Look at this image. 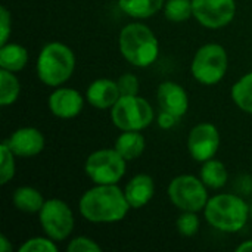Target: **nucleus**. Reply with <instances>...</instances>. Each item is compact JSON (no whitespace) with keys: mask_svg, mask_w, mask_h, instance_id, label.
I'll return each instance as SVG.
<instances>
[{"mask_svg":"<svg viewBox=\"0 0 252 252\" xmlns=\"http://www.w3.org/2000/svg\"><path fill=\"white\" fill-rule=\"evenodd\" d=\"M21 93V84L15 72L0 69V105L9 106L15 103Z\"/></svg>","mask_w":252,"mask_h":252,"instance_id":"obj_23","label":"nucleus"},{"mask_svg":"<svg viewBox=\"0 0 252 252\" xmlns=\"http://www.w3.org/2000/svg\"><path fill=\"white\" fill-rule=\"evenodd\" d=\"M49 109L50 112L62 120L75 118L81 114L84 108L83 94L71 87H56L49 96Z\"/></svg>","mask_w":252,"mask_h":252,"instance_id":"obj_12","label":"nucleus"},{"mask_svg":"<svg viewBox=\"0 0 252 252\" xmlns=\"http://www.w3.org/2000/svg\"><path fill=\"white\" fill-rule=\"evenodd\" d=\"M4 142L9 145L12 152L19 158L35 157L46 146V139L43 133L34 127H21L15 130Z\"/></svg>","mask_w":252,"mask_h":252,"instance_id":"obj_13","label":"nucleus"},{"mask_svg":"<svg viewBox=\"0 0 252 252\" xmlns=\"http://www.w3.org/2000/svg\"><path fill=\"white\" fill-rule=\"evenodd\" d=\"M118 89L121 96H134L139 94V78L134 74L126 72L118 78Z\"/></svg>","mask_w":252,"mask_h":252,"instance_id":"obj_29","label":"nucleus"},{"mask_svg":"<svg viewBox=\"0 0 252 252\" xmlns=\"http://www.w3.org/2000/svg\"><path fill=\"white\" fill-rule=\"evenodd\" d=\"M58 245L56 241L50 239L49 236H35L27 239L19 248L18 252H56Z\"/></svg>","mask_w":252,"mask_h":252,"instance_id":"obj_27","label":"nucleus"},{"mask_svg":"<svg viewBox=\"0 0 252 252\" xmlns=\"http://www.w3.org/2000/svg\"><path fill=\"white\" fill-rule=\"evenodd\" d=\"M233 103L244 112L252 115V71L242 75L230 90Z\"/></svg>","mask_w":252,"mask_h":252,"instance_id":"obj_22","label":"nucleus"},{"mask_svg":"<svg viewBox=\"0 0 252 252\" xmlns=\"http://www.w3.org/2000/svg\"><path fill=\"white\" fill-rule=\"evenodd\" d=\"M127 170V159L115 149H97L92 152L84 171L94 185H118Z\"/></svg>","mask_w":252,"mask_h":252,"instance_id":"obj_7","label":"nucleus"},{"mask_svg":"<svg viewBox=\"0 0 252 252\" xmlns=\"http://www.w3.org/2000/svg\"><path fill=\"white\" fill-rule=\"evenodd\" d=\"M157 100L161 111H167L177 118L186 115L189 109L188 92L176 81H162L157 90Z\"/></svg>","mask_w":252,"mask_h":252,"instance_id":"obj_14","label":"nucleus"},{"mask_svg":"<svg viewBox=\"0 0 252 252\" xmlns=\"http://www.w3.org/2000/svg\"><path fill=\"white\" fill-rule=\"evenodd\" d=\"M193 18L205 28L219 30L236 16V0H192Z\"/></svg>","mask_w":252,"mask_h":252,"instance_id":"obj_10","label":"nucleus"},{"mask_svg":"<svg viewBox=\"0 0 252 252\" xmlns=\"http://www.w3.org/2000/svg\"><path fill=\"white\" fill-rule=\"evenodd\" d=\"M126 198L131 208L139 210L148 205L155 195V183L149 174H136L130 179L124 189Z\"/></svg>","mask_w":252,"mask_h":252,"instance_id":"obj_16","label":"nucleus"},{"mask_svg":"<svg viewBox=\"0 0 252 252\" xmlns=\"http://www.w3.org/2000/svg\"><path fill=\"white\" fill-rule=\"evenodd\" d=\"M38 80L49 87H59L66 83L75 69V55L72 49L61 41L44 44L35 63Z\"/></svg>","mask_w":252,"mask_h":252,"instance_id":"obj_4","label":"nucleus"},{"mask_svg":"<svg viewBox=\"0 0 252 252\" xmlns=\"http://www.w3.org/2000/svg\"><path fill=\"white\" fill-rule=\"evenodd\" d=\"M0 251L1 252L12 251V244L9 242V239L6 238V235H0Z\"/></svg>","mask_w":252,"mask_h":252,"instance_id":"obj_32","label":"nucleus"},{"mask_svg":"<svg viewBox=\"0 0 252 252\" xmlns=\"http://www.w3.org/2000/svg\"><path fill=\"white\" fill-rule=\"evenodd\" d=\"M12 32V15L6 6H0V46L9 41Z\"/></svg>","mask_w":252,"mask_h":252,"instance_id":"obj_30","label":"nucleus"},{"mask_svg":"<svg viewBox=\"0 0 252 252\" xmlns=\"http://www.w3.org/2000/svg\"><path fill=\"white\" fill-rule=\"evenodd\" d=\"M121 97L118 83L111 78H97L87 87L86 99L97 109H111Z\"/></svg>","mask_w":252,"mask_h":252,"instance_id":"obj_15","label":"nucleus"},{"mask_svg":"<svg viewBox=\"0 0 252 252\" xmlns=\"http://www.w3.org/2000/svg\"><path fill=\"white\" fill-rule=\"evenodd\" d=\"M204 217L214 229L224 233H236L247 226L250 207L239 195L219 193L208 199Z\"/></svg>","mask_w":252,"mask_h":252,"instance_id":"obj_3","label":"nucleus"},{"mask_svg":"<svg viewBox=\"0 0 252 252\" xmlns=\"http://www.w3.org/2000/svg\"><path fill=\"white\" fill-rule=\"evenodd\" d=\"M199 177L204 182V185L208 189H221L226 186L229 174H227V168L226 165L219 161V159H208L205 162H202L201 171H199Z\"/></svg>","mask_w":252,"mask_h":252,"instance_id":"obj_21","label":"nucleus"},{"mask_svg":"<svg viewBox=\"0 0 252 252\" xmlns=\"http://www.w3.org/2000/svg\"><path fill=\"white\" fill-rule=\"evenodd\" d=\"M250 219H251V220H252V204H251V205H250Z\"/></svg>","mask_w":252,"mask_h":252,"instance_id":"obj_34","label":"nucleus"},{"mask_svg":"<svg viewBox=\"0 0 252 252\" xmlns=\"http://www.w3.org/2000/svg\"><path fill=\"white\" fill-rule=\"evenodd\" d=\"M199 226H201V220L198 217V213L193 211H183L176 221V227L179 233L186 238L195 236L199 230Z\"/></svg>","mask_w":252,"mask_h":252,"instance_id":"obj_26","label":"nucleus"},{"mask_svg":"<svg viewBox=\"0 0 252 252\" xmlns=\"http://www.w3.org/2000/svg\"><path fill=\"white\" fill-rule=\"evenodd\" d=\"M208 188L201 177L192 174H180L168 185V198L180 211H204L208 202Z\"/></svg>","mask_w":252,"mask_h":252,"instance_id":"obj_8","label":"nucleus"},{"mask_svg":"<svg viewBox=\"0 0 252 252\" xmlns=\"http://www.w3.org/2000/svg\"><path fill=\"white\" fill-rule=\"evenodd\" d=\"M238 252H252V239L242 242L239 247H236Z\"/></svg>","mask_w":252,"mask_h":252,"instance_id":"obj_33","label":"nucleus"},{"mask_svg":"<svg viewBox=\"0 0 252 252\" xmlns=\"http://www.w3.org/2000/svg\"><path fill=\"white\" fill-rule=\"evenodd\" d=\"M229 66V58L226 49L219 43H207L201 46L190 65L193 78L204 86H214L220 83Z\"/></svg>","mask_w":252,"mask_h":252,"instance_id":"obj_5","label":"nucleus"},{"mask_svg":"<svg viewBox=\"0 0 252 252\" xmlns=\"http://www.w3.org/2000/svg\"><path fill=\"white\" fill-rule=\"evenodd\" d=\"M12 202L16 210H19L22 213L34 214L41 210V207L44 205L46 201H44L43 195L35 188L19 186L18 189H15V192L12 195Z\"/></svg>","mask_w":252,"mask_h":252,"instance_id":"obj_19","label":"nucleus"},{"mask_svg":"<svg viewBox=\"0 0 252 252\" xmlns=\"http://www.w3.org/2000/svg\"><path fill=\"white\" fill-rule=\"evenodd\" d=\"M177 121H179V118H177L176 115L167 112V111H161V112L158 114V118H157V123H158V126H159L162 130H170V128H173V127L177 124Z\"/></svg>","mask_w":252,"mask_h":252,"instance_id":"obj_31","label":"nucleus"},{"mask_svg":"<svg viewBox=\"0 0 252 252\" xmlns=\"http://www.w3.org/2000/svg\"><path fill=\"white\" fill-rule=\"evenodd\" d=\"M118 47L123 58L137 68L151 66L159 55V43L155 32L142 22H130L123 27Z\"/></svg>","mask_w":252,"mask_h":252,"instance_id":"obj_2","label":"nucleus"},{"mask_svg":"<svg viewBox=\"0 0 252 252\" xmlns=\"http://www.w3.org/2000/svg\"><path fill=\"white\" fill-rule=\"evenodd\" d=\"M164 15L171 22H185L193 16L192 0H167L164 4Z\"/></svg>","mask_w":252,"mask_h":252,"instance_id":"obj_24","label":"nucleus"},{"mask_svg":"<svg viewBox=\"0 0 252 252\" xmlns=\"http://www.w3.org/2000/svg\"><path fill=\"white\" fill-rule=\"evenodd\" d=\"M220 146V133L213 123L196 124L188 137V151L198 162H205L216 157Z\"/></svg>","mask_w":252,"mask_h":252,"instance_id":"obj_11","label":"nucleus"},{"mask_svg":"<svg viewBox=\"0 0 252 252\" xmlns=\"http://www.w3.org/2000/svg\"><path fill=\"white\" fill-rule=\"evenodd\" d=\"M28 63V50L18 44L7 41L0 46V69H6L10 72L22 71Z\"/></svg>","mask_w":252,"mask_h":252,"instance_id":"obj_17","label":"nucleus"},{"mask_svg":"<svg viewBox=\"0 0 252 252\" xmlns=\"http://www.w3.org/2000/svg\"><path fill=\"white\" fill-rule=\"evenodd\" d=\"M68 252H100L102 247L93 241L92 238L87 236H77L74 239L69 241L68 247H66Z\"/></svg>","mask_w":252,"mask_h":252,"instance_id":"obj_28","label":"nucleus"},{"mask_svg":"<svg viewBox=\"0 0 252 252\" xmlns=\"http://www.w3.org/2000/svg\"><path fill=\"white\" fill-rule=\"evenodd\" d=\"M165 0H118L120 9L134 18V19H148L164 9Z\"/></svg>","mask_w":252,"mask_h":252,"instance_id":"obj_20","label":"nucleus"},{"mask_svg":"<svg viewBox=\"0 0 252 252\" xmlns=\"http://www.w3.org/2000/svg\"><path fill=\"white\" fill-rule=\"evenodd\" d=\"M15 154L6 142L0 145V185H7L15 177Z\"/></svg>","mask_w":252,"mask_h":252,"instance_id":"obj_25","label":"nucleus"},{"mask_svg":"<svg viewBox=\"0 0 252 252\" xmlns=\"http://www.w3.org/2000/svg\"><path fill=\"white\" fill-rule=\"evenodd\" d=\"M114 148L127 161H133V159L139 158L145 152L146 140H145V137H143V134L140 131L127 130V131H121V134L115 140Z\"/></svg>","mask_w":252,"mask_h":252,"instance_id":"obj_18","label":"nucleus"},{"mask_svg":"<svg viewBox=\"0 0 252 252\" xmlns=\"http://www.w3.org/2000/svg\"><path fill=\"white\" fill-rule=\"evenodd\" d=\"M38 220L44 235L56 242L65 241L74 230V213L65 201L58 198L44 202L38 211Z\"/></svg>","mask_w":252,"mask_h":252,"instance_id":"obj_9","label":"nucleus"},{"mask_svg":"<svg viewBox=\"0 0 252 252\" xmlns=\"http://www.w3.org/2000/svg\"><path fill=\"white\" fill-rule=\"evenodd\" d=\"M130 208L126 193L118 185H94L81 195L78 202L83 219L96 224L121 221Z\"/></svg>","mask_w":252,"mask_h":252,"instance_id":"obj_1","label":"nucleus"},{"mask_svg":"<svg viewBox=\"0 0 252 252\" xmlns=\"http://www.w3.org/2000/svg\"><path fill=\"white\" fill-rule=\"evenodd\" d=\"M154 108L142 96H121L111 108V120L121 131H142L154 121Z\"/></svg>","mask_w":252,"mask_h":252,"instance_id":"obj_6","label":"nucleus"}]
</instances>
